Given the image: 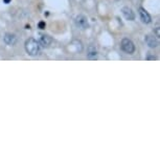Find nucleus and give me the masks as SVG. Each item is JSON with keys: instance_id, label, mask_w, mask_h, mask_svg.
Wrapping results in <instances>:
<instances>
[{"instance_id": "f257e3e1", "label": "nucleus", "mask_w": 160, "mask_h": 160, "mask_svg": "<svg viewBox=\"0 0 160 160\" xmlns=\"http://www.w3.org/2000/svg\"><path fill=\"white\" fill-rule=\"evenodd\" d=\"M25 50L29 56L35 57L40 52V44L37 40L29 38L25 41Z\"/></svg>"}, {"instance_id": "f03ea898", "label": "nucleus", "mask_w": 160, "mask_h": 160, "mask_svg": "<svg viewBox=\"0 0 160 160\" xmlns=\"http://www.w3.org/2000/svg\"><path fill=\"white\" fill-rule=\"evenodd\" d=\"M122 49L128 55H133L135 51V45L130 39L125 38L122 41Z\"/></svg>"}, {"instance_id": "7ed1b4c3", "label": "nucleus", "mask_w": 160, "mask_h": 160, "mask_svg": "<svg viewBox=\"0 0 160 160\" xmlns=\"http://www.w3.org/2000/svg\"><path fill=\"white\" fill-rule=\"evenodd\" d=\"M75 23H77V25L81 29H86L89 26L88 19L84 15H78V16H77V18H75Z\"/></svg>"}, {"instance_id": "20e7f679", "label": "nucleus", "mask_w": 160, "mask_h": 160, "mask_svg": "<svg viewBox=\"0 0 160 160\" xmlns=\"http://www.w3.org/2000/svg\"><path fill=\"white\" fill-rule=\"evenodd\" d=\"M122 16L126 18L127 20L129 21H133L135 19V14L134 12L132 11V8H130L129 7H125L122 8Z\"/></svg>"}, {"instance_id": "39448f33", "label": "nucleus", "mask_w": 160, "mask_h": 160, "mask_svg": "<svg viewBox=\"0 0 160 160\" xmlns=\"http://www.w3.org/2000/svg\"><path fill=\"white\" fill-rule=\"evenodd\" d=\"M139 16H140V19L141 21H142L143 23H146V24H149L151 23V21H152V18H151L150 16V14L148 13V12L144 10L143 8H139Z\"/></svg>"}, {"instance_id": "423d86ee", "label": "nucleus", "mask_w": 160, "mask_h": 160, "mask_svg": "<svg viewBox=\"0 0 160 160\" xmlns=\"http://www.w3.org/2000/svg\"><path fill=\"white\" fill-rule=\"evenodd\" d=\"M144 40H146V43L149 45L150 47L155 48V47L158 46V40H157V38L155 37V36L148 35V36H146Z\"/></svg>"}, {"instance_id": "0eeeda50", "label": "nucleus", "mask_w": 160, "mask_h": 160, "mask_svg": "<svg viewBox=\"0 0 160 160\" xmlns=\"http://www.w3.org/2000/svg\"><path fill=\"white\" fill-rule=\"evenodd\" d=\"M51 42H52L51 37H49L48 35H42L40 38V41H39V44L43 47H48L51 44Z\"/></svg>"}, {"instance_id": "6e6552de", "label": "nucleus", "mask_w": 160, "mask_h": 160, "mask_svg": "<svg viewBox=\"0 0 160 160\" xmlns=\"http://www.w3.org/2000/svg\"><path fill=\"white\" fill-rule=\"evenodd\" d=\"M3 40L5 44L10 45V46H13V45H15V43H16L17 38L15 37V35L13 34H5Z\"/></svg>"}, {"instance_id": "1a4fd4ad", "label": "nucleus", "mask_w": 160, "mask_h": 160, "mask_svg": "<svg viewBox=\"0 0 160 160\" xmlns=\"http://www.w3.org/2000/svg\"><path fill=\"white\" fill-rule=\"evenodd\" d=\"M87 56L89 59H94L98 56V49H96L95 45H89L88 49H87Z\"/></svg>"}, {"instance_id": "9d476101", "label": "nucleus", "mask_w": 160, "mask_h": 160, "mask_svg": "<svg viewBox=\"0 0 160 160\" xmlns=\"http://www.w3.org/2000/svg\"><path fill=\"white\" fill-rule=\"evenodd\" d=\"M45 26H46V24H45V22H40V23H39V28L44 29V28H45Z\"/></svg>"}, {"instance_id": "9b49d317", "label": "nucleus", "mask_w": 160, "mask_h": 160, "mask_svg": "<svg viewBox=\"0 0 160 160\" xmlns=\"http://www.w3.org/2000/svg\"><path fill=\"white\" fill-rule=\"evenodd\" d=\"M155 32H156V37L159 38L160 37V29H159V28H156Z\"/></svg>"}, {"instance_id": "f8f14e48", "label": "nucleus", "mask_w": 160, "mask_h": 160, "mask_svg": "<svg viewBox=\"0 0 160 160\" xmlns=\"http://www.w3.org/2000/svg\"><path fill=\"white\" fill-rule=\"evenodd\" d=\"M3 1L5 2V3H10V1H11V0H3Z\"/></svg>"}]
</instances>
